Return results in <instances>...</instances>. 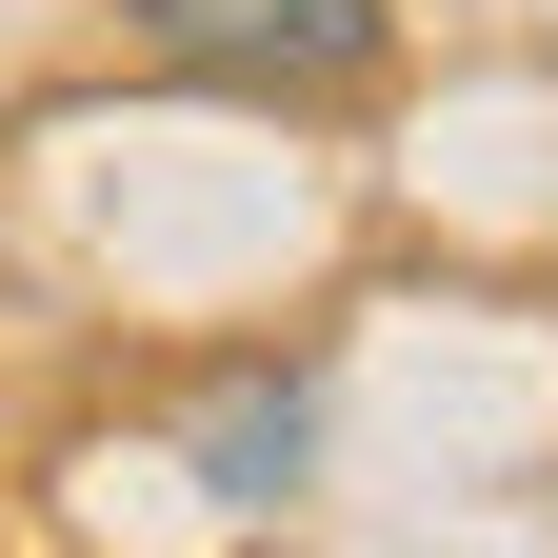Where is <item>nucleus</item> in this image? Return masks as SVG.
I'll return each instance as SVG.
<instances>
[{"mask_svg": "<svg viewBox=\"0 0 558 558\" xmlns=\"http://www.w3.org/2000/svg\"><path fill=\"white\" fill-rule=\"evenodd\" d=\"M140 60H180V81L220 100H379L399 81V0H120Z\"/></svg>", "mask_w": 558, "mask_h": 558, "instance_id": "nucleus-1", "label": "nucleus"}, {"mask_svg": "<svg viewBox=\"0 0 558 558\" xmlns=\"http://www.w3.org/2000/svg\"><path fill=\"white\" fill-rule=\"evenodd\" d=\"M300 459H319V399L300 379H279V399H220V418H199V499H300Z\"/></svg>", "mask_w": 558, "mask_h": 558, "instance_id": "nucleus-2", "label": "nucleus"}]
</instances>
